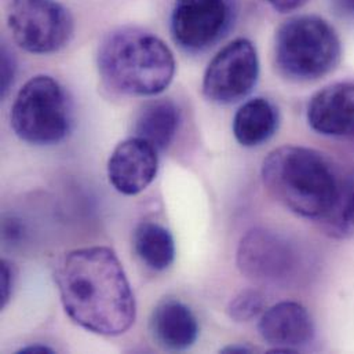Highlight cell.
<instances>
[{
    "label": "cell",
    "instance_id": "1",
    "mask_svg": "<svg viewBox=\"0 0 354 354\" xmlns=\"http://www.w3.org/2000/svg\"><path fill=\"white\" fill-rule=\"evenodd\" d=\"M65 313L79 327L105 337L127 333L136 322V298L118 255L108 247L71 251L55 269Z\"/></svg>",
    "mask_w": 354,
    "mask_h": 354
},
{
    "label": "cell",
    "instance_id": "2",
    "mask_svg": "<svg viewBox=\"0 0 354 354\" xmlns=\"http://www.w3.org/2000/svg\"><path fill=\"white\" fill-rule=\"evenodd\" d=\"M98 71L108 87L126 95H158L173 82L176 58L158 36L138 28L111 32L98 48Z\"/></svg>",
    "mask_w": 354,
    "mask_h": 354
},
{
    "label": "cell",
    "instance_id": "3",
    "mask_svg": "<svg viewBox=\"0 0 354 354\" xmlns=\"http://www.w3.org/2000/svg\"><path fill=\"white\" fill-rule=\"evenodd\" d=\"M262 179L279 203L309 219H324L341 189L333 165L323 153L294 145L268 155L262 165Z\"/></svg>",
    "mask_w": 354,
    "mask_h": 354
},
{
    "label": "cell",
    "instance_id": "4",
    "mask_svg": "<svg viewBox=\"0 0 354 354\" xmlns=\"http://www.w3.org/2000/svg\"><path fill=\"white\" fill-rule=\"evenodd\" d=\"M274 54L287 77L309 82L330 73L338 65L342 48L335 29L326 19L301 15L279 28Z\"/></svg>",
    "mask_w": 354,
    "mask_h": 354
},
{
    "label": "cell",
    "instance_id": "5",
    "mask_svg": "<svg viewBox=\"0 0 354 354\" xmlns=\"http://www.w3.org/2000/svg\"><path fill=\"white\" fill-rule=\"evenodd\" d=\"M10 120L14 133L22 141L40 147L54 145L71 131V101L55 79L39 75L18 91Z\"/></svg>",
    "mask_w": 354,
    "mask_h": 354
},
{
    "label": "cell",
    "instance_id": "6",
    "mask_svg": "<svg viewBox=\"0 0 354 354\" xmlns=\"http://www.w3.org/2000/svg\"><path fill=\"white\" fill-rule=\"evenodd\" d=\"M7 24L15 43L32 54H53L72 39L75 21L57 0H8Z\"/></svg>",
    "mask_w": 354,
    "mask_h": 354
},
{
    "label": "cell",
    "instance_id": "7",
    "mask_svg": "<svg viewBox=\"0 0 354 354\" xmlns=\"http://www.w3.org/2000/svg\"><path fill=\"white\" fill-rule=\"evenodd\" d=\"M258 76L257 48L248 39H236L208 64L203 79V93L215 104H234L252 91Z\"/></svg>",
    "mask_w": 354,
    "mask_h": 354
},
{
    "label": "cell",
    "instance_id": "8",
    "mask_svg": "<svg viewBox=\"0 0 354 354\" xmlns=\"http://www.w3.org/2000/svg\"><path fill=\"white\" fill-rule=\"evenodd\" d=\"M229 18L227 0H174L171 35L185 51L200 53L222 37Z\"/></svg>",
    "mask_w": 354,
    "mask_h": 354
},
{
    "label": "cell",
    "instance_id": "9",
    "mask_svg": "<svg viewBox=\"0 0 354 354\" xmlns=\"http://www.w3.org/2000/svg\"><path fill=\"white\" fill-rule=\"evenodd\" d=\"M237 266L251 280L277 283L291 276L295 252L283 236L268 229H254L239 244Z\"/></svg>",
    "mask_w": 354,
    "mask_h": 354
},
{
    "label": "cell",
    "instance_id": "10",
    "mask_svg": "<svg viewBox=\"0 0 354 354\" xmlns=\"http://www.w3.org/2000/svg\"><path fill=\"white\" fill-rule=\"evenodd\" d=\"M158 149L140 137L120 142L108 162L111 185L120 193L134 196L144 192L158 176Z\"/></svg>",
    "mask_w": 354,
    "mask_h": 354
},
{
    "label": "cell",
    "instance_id": "11",
    "mask_svg": "<svg viewBox=\"0 0 354 354\" xmlns=\"http://www.w3.org/2000/svg\"><path fill=\"white\" fill-rule=\"evenodd\" d=\"M306 116L309 126L322 136H354L353 83H334L316 93Z\"/></svg>",
    "mask_w": 354,
    "mask_h": 354
},
{
    "label": "cell",
    "instance_id": "12",
    "mask_svg": "<svg viewBox=\"0 0 354 354\" xmlns=\"http://www.w3.org/2000/svg\"><path fill=\"white\" fill-rule=\"evenodd\" d=\"M259 334L273 348H298L315 337V324L309 312L297 302H280L262 313Z\"/></svg>",
    "mask_w": 354,
    "mask_h": 354
},
{
    "label": "cell",
    "instance_id": "13",
    "mask_svg": "<svg viewBox=\"0 0 354 354\" xmlns=\"http://www.w3.org/2000/svg\"><path fill=\"white\" fill-rule=\"evenodd\" d=\"M151 333L160 348L182 352L192 348L197 341L198 324L196 316L185 304L169 299L153 310Z\"/></svg>",
    "mask_w": 354,
    "mask_h": 354
},
{
    "label": "cell",
    "instance_id": "14",
    "mask_svg": "<svg viewBox=\"0 0 354 354\" xmlns=\"http://www.w3.org/2000/svg\"><path fill=\"white\" fill-rule=\"evenodd\" d=\"M180 124V112L176 102L167 98L147 102L136 116L134 133L158 151L167 149Z\"/></svg>",
    "mask_w": 354,
    "mask_h": 354
},
{
    "label": "cell",
    "instance_id": "15",
    "mask_svg": "<svg viewBox=\"0 0 354 354\" xmlns=\"http://www.w3.org/2000/svg\"><path fill=\"white\" fill-rule=\"evenodd\" d=\"M279 129V111L266 98H252L243 104L233 119V134L245 148L269 141Z\"/></svg>",
    "mask_w": 354,
    "mask_h": 354
},
{
    "label": "cell",
    "instance_id": "16",
    "mask_svg": "<svg viewBox=\"0 0 354 354\" xmlns=\"http://www.w3.org/2000/svg\"><path fill=\"white\" fill-rule=\"evenodd\" d=\"M134 250L148 268L158 272L169 269L176 259L173 234L156 222H144L136 229Z\"/></svg>",
    "mask_w": 354,
    "mask_h": 354
},
{
    "label": "cell",
    "instance_id": "17",
    "mask_svg": "<svg viewBox=\"0 0 354 354\" xmlns=\"http://www.w3.org/2000/svg\"><path fill=\"white\" fill-rule=\"evenodd\" d=\"M324 219L327 221V226L334 236L353 237L354 174L345 183H341L335 204Z\"/></svg>",
    "mask_w": 354,
    "mask_h": 354
},
{
    "label": "cell",
    "instance_id": "18",
    "mask_svg": "<svg viewBox=\"0 0 354 354\" xmlns=\"http://www.w3.org/2000/svg\"><path fill=\"white\" fill-rule=\"evenodd\" d=\"M265 297L258 290H244L239 292L229 304L227 313L237 323H247L257 319L265 310Z\"/></svg>",
    "mask_w": 354,
    "mask_h": 354
},
{
    "label": "cell",
    "instance_id": "19",
    "mask_svg": "<svg viewBox=\"0 0 354 354\" xmlns=\"http://www.w3.org/2000/svg\"><path fill=\"white\" fill-rule=\"evenodd\" d=\"M15 281V269L12 263L3 259L0 266V306L1 309L7 306L11 299Z\"/></svg>",
    "mask_w": 354,
    "mask_h": 354
},
{
    "label": "cell",
    "instance_id": "20",
    "mask_svg": "<svg viewBox=\"0 0 354 354\" xmlns=\"http://www.w3.org/2000/svg\"><path fill=\"white\" fill-rule=\"evenodd\" d=\"M14 76H15V58L10 53V50L4 46L1 48V80H0L1 97H6L8 94L10 87L14 83Z\"/></svg>",
    "mask_w": 354,
    "mask_h": 354
},
{
    "label": "cell",
    "instance_id": "21",
    "mask_svg": "<svg viewBox=\"0 0 354 354\" xmlns=\"http://www.w3.org/2000/svg\"><path fill=\"white\" fill-rule=\"evenodd\" d=\"M265 1L279 12L294 11L308 3V0H265Z\"/></svg>",
    "mask_w": 354,
    "mask_h": 354
},
{
    "label": "cell",
    "instance_id": "22",
    "mask_svg": "<svg viewBox=\"0 0 354 354\" xmlns=\"http://www.w3.org/2000/svg\"><path fill=\"white\" fill-rule=\"evenodd\" d=\"M3 234L4 239L8 241H17L22 234L21 223H18L15 219H8L3 225Z\"/></svg>",
    "mask_w": 354,
    "mask_h": 354
},
{
    "label": "cell",
    "instance_id": "23",
    "mask_svg": "<svg viewBox=\"0 0 354 354\" xmlns=\"http://www.w3.org/2000/svg\"><path fill=\"white\" fill-rule=\"evenodd\" d=\"M334 11L345 18H354V0H331Z\"/></svg>",
    "mask_w": 354,
    "mask_h": 354
},
{
    "label": "cell",
    "instance_id": "24",
    "mask_svg": "<svg viewBox=\"0 0 354 354\" xmlns=\"http://www.w3.org/2000/svg\"><path fill=\"white\" fill-rule=\"evenodd\" d=\"M18 354H39V353H54V351L48 346H44V345H30V346H26V348H22L19 349Z\"/></svg>",
    "mask_w": 354,
    "mask_h": 354
},
{
    "label": "cell",
    "instance_id": "25",
    "mask_svg": "<svg viewBox=\"0 0 354 354\" xmlns=\"http://www.w3.org/2000/svg\"><path fill=\"white\" fill-rule=\"evenodd\" d=\"M254 349L247 346V345H230V346H226L225 349L221 351V353H234V354H243V353H252Z\"/></svg>",
    "mask_w": 354,
    "mask_h": 354
}]
</instances>
